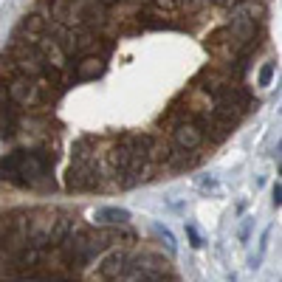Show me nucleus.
I'll return each instance as SVG.
<instances>
[{
    "instance_id": "nucleus-12",
    "label": "nucleus",
    "mask_w": 282,
    "mask_h": 282,
    "mask_svg": "<svg viewBox=\"0 0 282 282\" xmlns=\"http://www.w3.org/2000/svg\"><path fill=\"white\" fill-rule=\"evenodd\" d=\"M104 74V60L102 57H82L79 62H76V71L74 76L79 82H88V79H96V76Z\"/></svg>"
},
{
    "instance_id": "nucleus-15",
    "label": "nucleus",
    "mask_w": 282,
    "mask_h": 282,
    "mask_svg": "<svg viewBox=\"0 0 282 282\" xmlns=\"http://www.w3.org/2000/svg\"><path fill=\"white\" fill-rule=\"evenodd\" d=\"M184 232H186V240H189L192 248H203V237H201V232H198V229L192 226V223H186Z\"/></svg>"
},
{
    "instance_id": "nucleus-9",
    "label": "nucleus",
    "mask_w": 282,
    "mask_h": 282,
    "mask_svg": "<svg viewBox=\"0 0 282 282\" xmlns=\"http://www.w3.org/2000/svg\"><path fill=\"white\" fill-rule=\"evenodd\" d=\"M226 29L232 31V34L245 45V48H251V45H254V37H257V20L251 17V12H248V9H237V12H234V17H232V23H229Z\"/></svg>"
},
{
    "instance_id": "nucleus-5",
    "label": "nucleus",
    "mask_w": 282,
    "mask_h": 282,
    "mask_svg": "<svg viewBox=\"0 0 282 282\" xmlns=\"http://www.w3.org/2000/svg\"><path fill=\"white\" fill-rule=\"evenodd\" d=\"M6 85H9V93H12V102L20 104V107H34V104H43L48 99L43 85L25 74H17L12 79H6Z\"/></svg>"
},
{
    "instance_id": "nucleus-2",
    "label": "nucleus",
    "mask_w": 282,
    "mask_h": 282,
    "mask_svg": "<svg viewBox=\"0 0 282 282\" xmlns=\"http://www.w3.org/2000/svg\"><path fill=\"white\" fill-rule=\"evenodd\" d=\"M166 122H170V141H172L175 150H184V153H198V150H203V144H206V130H203V124L198 122V119H192L181 104L172 107Z\"/></svg>"
},
{
    "instance_id": "nucleus-17",
    "label": "nucleus",
    "mask_w": 282,
    "mask_h": 282,
    "mask_svg": "<svg viewBox=\"0 0 282 282\" xmlns=\"http://www.w3.org/2000/svg\"><path fill=\"white\" fill-rule=\"evenodd\" d=\"M198 189L212 192V195H215V192L220 189V184H217V178H198Z\"/></svg>"
},
{
    "instance_id": "nucleus-7",
    "label": "nucleus",
    "mask_w": 282,
    "mask_h": 282,
    "mask_svg": "<svg viewBox=\"0 0 282 282\" xmlns=\"http://www.w3.org/2000/svg\"><path fill=\"white\" fill-rule=\"evenodd\" d=\"M65 186L74 192H88V189L102 186V181H99V164H71V170L65 175Z\"/></svg>"
},
{
    "instance_id": "nucleus-19",
    "label": "nucleus",
    "mask_w": 282,
    "mask_h": 282,
    "mask_svg": "<svg viewBox=\"0 0 282 282\" xmlns=\"http://www.w3.org/2000/svg\"><path fill=\"white\" fill-rule=\"evenodd\" d=\"M274 206H282V184H274Z\"/></svg>"
},
{
    "instance_id": "nucleus-23",
    "label": "nucleus",
    "mask_w": 282,
    "mask_h": 282,
    "mask_svg": "<svg viewBox=\"0 0 282 282\" xmlns=\"http://www.w3.org/2000/svg\"><path fill=\"white\" fill-rule=\"evenodd\" d=\"M279 175H282V164H279Z\"/></svg>"
},
{
    "instance_id": "nucleus-6",
    "label": "nucleus",
    "mask_w": 282,
    "mask_h": 282,
    "mask_svg": "<svg viewBox=\"0 0 282 282\" xmlns=\"http://www.w3.org/2000/svg\"><path fill=\"white\" fill-rule=\"evenodd\" d=\"M130 257H133V251H130V248H124V245L110 248V251L102 257V263L96 265V276L102 282H119V276H122V271L127 268Z\"/></svg>"
},
{
    "instance_id": "nucleus-10",
    "label": "nucleus",
    "mask_w": 282,
    "mask_h": 282,
    "mask_svg": "<svg viewBox=\"0 0 282 282\" xmlns=\"http://www.w3.org/2000/svg\"><path fill=\"white\" fill-rule=\"evenodd\" d=\"M74 220L76 217L68 212V209H57V217H54V229H51V237H48V245H62L71 234H74ZM45 245V248H48Z\"/></svg>"
},
{
    "instance_id": "nucleus-3",
    "label": "nucleus",
    "mask_w": 282,
    "mask_h": 282,
    "mask_svg": "<svg viewBox=\"0 0 282 282\" xmlns=\"http://www.w3.org/2000/svg\"><path fill=\"white\" fill-rule=\"evenodd\" d=\"M51 17L65 29L93 25L104 23V6H99L96 0H51Z\"/></svg>"
},
{
    "instance_id": "nucleus-20",
    "label": "nucleus",
    "mask_w": 282,
    "mask_h": 282,
    "mask_svg": "<svg viewBox=\"0 0 282 282\" xmlns=\"http://www.w3.org/2000/svg\"><path fill=\"white\" fill-rule=\"evenodd\" d=\"M96 3H99V6L107 9V6H116V3H122V0H96Z\"/></svg>"
},
{
    "instance_id": "nucleus-11",
    "label": "nucleus",
    "mask_w": 282,
    "mask_h": 282,
    "mask_svg": "<svg viewBox=\"0 0 282 282\" xmlns=\"http://www.w3.org/2000/svg\"><path fill=\"white\" fill-rule=\"evenodd\" d=\"M93 220L104 229H119V226H127L130 223V212L122 206H99L93 212Z\"/></svg>"
},
{
    "instance_id": "nucleus-22",
    "label": "nucleus",
    "mask_w": 282,
    "mask_h": 282,
    "mask_svg": "<svg viewBox=\"0 0 282 282\" xmlns=\"http://www.w3.org/2000/svg\"><path fill=\"white\" fill-rule=\"evenodd\" d=\"M234 3H237V0H234ZM240 3H248V0H240Z\"/></svg>"
},
{
    "instance_id": "nucleus-21",
    "label": "nucleus",
    "mask_w": 282,
    "mask_h": 282,
    "mask_svg": "<svg viewBox=\"0 0 282 282\" xmlns=\"http://www.w3.org/2000/svg\"><path fill=\"white\" fill-rule=\"evenodd\" d=\"M229 282H237V276H234V274H232V276H229Z\"/></svg>"
},
{
    "instance_id": "nucleus-13",
    "label": "nucleus",
    "mask_w": 282,
    "mask_h": 282,
    "mask_svg": "<svg viewBox=\"0 0 282 282\" xmlns=\"http://www.w3.org/2000/svg\"><path fill=\"white\" fill-rule=\"evenodd\" d=\"M14 107H17V104L12 102V93H9V85H6V82H0V113L12 119V116H14Z\"/></svg>"
},
{
    "instance_id": "nucleus-4",
    "label": "nucleus",
    "mask_w": 282,
    "mask_h": 282,
    "mask_svg": "<svg viewBox=\"0 0 282 282\" xmlns=\"http://www.w3.org/2000/svg\"><path fill=\"white\" fill-rule=\"evenodd\" d=\"M206 48L212 57H217L220 62H226L229 68H232V62H240V65H245V57H248V51L251 48H245L243 43H240L237 37H234L229 29H217L209 34L206 40Z\"/></svg>"
},
{
    "instance_id": "nucleus-18",
    "label": "nucleus",
    "mask_w": 282,
    "mask_h": 282,
    "mask_svg": "<svg viewBox=\"0 0 282 282\" xmlns=\"http://www.w3.org/2000/svg\"><path fill=\"white\" fill-rule=\"evenodd\" d=\"M248 234H251V220L243 223V229H240V240H243V243H248Z\"/></svg>"
},
{
    "instance_id": "nucleus-16",
    "label": "nucleus",
    "mask_w": 282,
    "mask_h": 282,
    "mask_svg": "<svg viewBox=\"0 0 282 282\" xmlns=\"http://www.w3.org/2000/svg\"><path fill=\"white\" fill-rule=\"evenodd\" d=\"M155 232H158V237L164 240V245H166V251L170 254H175V237H172V232L166 226H155Z\"/></svg>"
},
{
    "instance_id": "nucleus-8",
    "label": "nucleus",
    "mask_w": 282,
    "mask_h": 282,
    "mask_svg": "<svg viewBox=\"0 0 282 282\" xmlns=\"http://www.w3.org/2000/svg\"><path fill=\"white\" fill-rule=\"evenodd\" d=\"M54 217H57V209H31V245H37V248L48 245Z\"/></svg>"
},
{
    "instance_id": "nucleus-1",
    "label": "nucleus",
    "mask_w": 282,
    "mask_h": 282,
    "mask_svg": "<svg viewBox=\"0 0 282 282\" xmlns=\"http://www.w3.org/2000/svg\"><path fill=\"white\" fill-rule=\"evenodd\" d=\"M51 164H54V158H48L40 150H31V153L29 150H14L6 158H0V178L20 186H48Z\"/></svg>"
},
{
    "instance_id": "nucleus-14",
    "label": "nucleus",
    "mask_w": 282,
    "mask_h": 282,
    "mask_svg": "<svg viewBox=\"0 0 282 282\" xmlns=\"http://www.w3.org/2000/svg\"><path fill=\"white\" fill-rule=\"evenodd\" d=\"M274 71H276V62H265V65L260 68V74H257V85L260 88H268L271 79H274Z\"/></svg>"
}]
</instances>
